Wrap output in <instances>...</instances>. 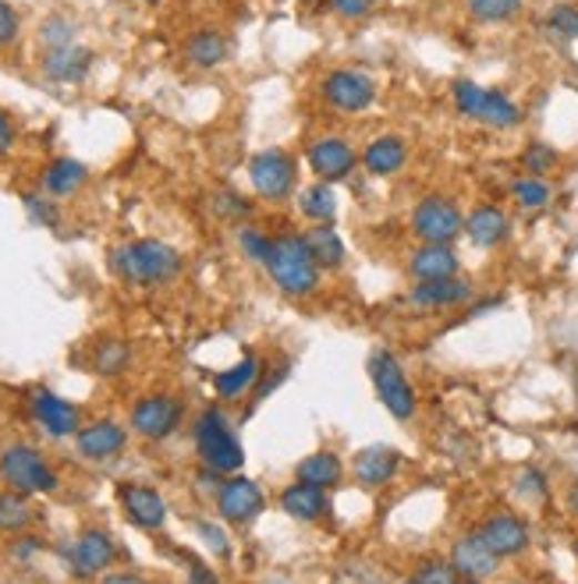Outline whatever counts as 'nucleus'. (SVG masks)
Instances as JSON below:
<instances>
[{"label":"nucleus","mask_w":578,"mask_h":584,"mask_svg":"<svg viewBox=\"0 0 578 584\" xmlns=\"http://www.w3.org/2000/svg\"><path fill=\"white\" fill-rule=\"evenodd\" d=\"M376 8V0H334V14L345 18V22H358Z\"/></svg>","instance_id":"obj_46"},{"label":"nucleus","mask_w":578,"mask_h":584,"mask_svg":"<svg viewBox=\"0 0 578 584\" xmlns=\"http://www.w3.org/2000/svg\"><path fill=\"white\" fill-rule=\"evenodd\" d=\"M26 213H29L32 224L50 227V230L61 224V213H58V206H53L47 195H26Z\"/></svg>","instance_id":"obj_43"},{"label":"nucleus","mask_w":578,"mask_h":584,"mask_svg":"<svg viewBox=\"0 0 578 584\" xmlns=\"http://www.w3.org/2000/svg\"><path fill=\"white\" fill-rule=\"evenodd\" d=\"M43 550V542L40 539H32V535H18L14 539V545H11V556L18 560V563H26V560H32L36 553Z\"/></svg>","instance_id":"obj_48"},{"label":"nucleus","mask_w":578,"mask_h":584,"mask_svg":"<svg viewBox=\"0 0 578 584\" xmlns=\"http://www.w3.org/2000/svg\"><path fill=\"white\" fill-rule=\"evenodd\" d=\"M305 163H310V171L323 181V185H334V181H345L358 167V153H355V145L348 139L323 135V139L310 142V150H305Z\"/></svg>","instance_id":"obj_12"},{"label":"nucleus","mask_w":578,"mask_h":584,"mask_svg":"<svg viewBox=\"0 0 578 584\" xmlns=\"http://www.w3.org/2000/svg\"><path fill=\"white\" fill-rule=\"evenodd\" d=\"M32 418L40 422V429L47 436H53V440H68V436H79V429H82L79 408L50 390H40L32 397Z\"/></svg>","instance_id":"obj_17"},{"label":"nucleus","mask_w":578,"mask_h":584,"mask_svg":"<svg viewBox=\"0 0 578 584\" xmlns=\"http://www.w3.org/2000/svg\"><path fill=\"white\" fill-rule=\"evenodd\" d=\"M305 245H310L313 259L323 273L341 269L348 259V248H345V242H341V234L334 230V224H313L310 230H305Z\"/></svg>","instance_id":"obj_28"},{"label":"nucleus","mask_w":578,"mask_h":584,"mask_svg":"<svg viewBox=\"0 0 578 584\" xmlns=\"http://www.w3.org/2000/svg\"><path fill=\"white\" fill-rule=\"evenodd\" d=\"M462 584H483V581H465V577H462Z\"/></svg>","instance_id":"obj_53"},{"label":"nucleus","mask_w":578,"mask_h":584,"mask_svg":"<svg viewBox=\"0 0 578 584\" xmlns=\"http://www.w3.org/2000/svg\"><path fill=\"white\" fill-rule=\"evenodd\" d=\"M185 584H221V577H216L203 560H189V577Z\"/></svg>","instance_id":"obj_49"},{"label":"nucleus","mask_w":578,"mask_h":584,"mask_svg":"<svg viewBox=\"0 0 578 584\" xmlns=\"http://www.w3.org/2000/svg\"><path fill=\"white\" fill-rule=\"evenodd\" d=\"M575 556H578V542H575Z\"/></svg>","instance_id":"obj_54"},{"label":"nucleus","mask_w":578,"mask_h":584,"mask_svg":"<svg viewBox=\"0 0 578 584\" xmlns=\"http://www.w3.org/2000/svg\"><path fill=\"white\" fill-rule=\"evenodd\" d=\"M547 29L554 40H578V4H571V0H557V4H550L547 11Z\"/></svg>","instance_id":"obj_35"},{"label":"nucleus","mask_w":578,"mask_h":584,"mask_svg":"<svg viewBox=\"0 0 578 584\" xmlns=\"http://www.w3.org/2000/svg\"><path fill=\"white\" fill-rule=\"evenodd\" d=\"M298 206H302V216L313 224H334L337 216V195H334V185H310L302 195H298Z\"/></svg>","instance_id":"obj_34"},{"label":"nucleus","mask_w":578,"mask_h":584,"mask_svg":"<svg viewBox=\"0 0 578 584\" xmlns=\"http://www.w3.org/2000/svg\"><path fill=\"white\" fill-rule=\"evenodd\" d=\"M281 510L292 521H302V524H316L331 514V500H327V489L320 485H310V482H292L284 492H281Z\"/></svg>","instance_id":"obj_22"},{"label":"nucleus","mask_w":578,"mask_h":584,"mask_svg":"<svg viewBox=\"0 0 578 584\" xmlns=\"http://www.w3.org/2000/svg\"><path fill=\"white\" fill-rule=\"evenodd\" d=\"M405 584H415V581H412V577H408V581H405Z\"/></svg>","instance_id":"obj_55"},{"label":"nucleus","mask_w":578,"mask_h":584,"mask_svg":"<svg viewBox=\"0 0 578 584\" xmlns=\"http://www.w3.org/2000/svg\"><path fill=\"white\" fill-rule=\"evenodd\" d=\"M18 25H22L18 22V11L8 4V0H0V50L18 40Z\"/></svg>","instance_id":"obj_45"},{"label":"nucleus","mask_w":578,"mask_h":584,"mask_svg":"<svg viewBox=\"0 0 578 584\" xmlns=\"http://www.w3.org/2000/svg\"><path fill=\"white\" fill-rule=\"evenodd\" d=\"M249 181L252 192L266 203H284L298 188V163L284 150H263L249 160Z\"/></svg>","instance_id":"obj_8"},{"label":"nucleus","mask_w":578,"mask_h":584,"mask_svg":"<svg viewBox=\"0 0 578 584\" xmlns=\"http://www.w3.org/2000/svg\"><path fill=\"white\" fill-rule=\"evenodd\" d=\"M412 234L423 245H455L465 237V209L450 195H423L412 206Z\"/></svg>","instance_id":"obj_7"},{"label":"nucleus","mask_w":578,"mask_h":584,"mask_svg":"<svg viewBox=\"0 0 578 584\" xmlns=\"http://www.w3.org/2000/svg\"><path fill=\"white\" fill-rule=\"evenodd\" d=\"M465 237L483 252H494L500 245H508V237H511L508 213H504L500 206H494V203L473 206L465 213Z\"/></svg>","instance_id":"obj_18"},{"label":"nucleus","mask_w":578,"mask_h":584,"mask_svg":"<svg viewBox=\"0 0 578 584\" xmlns=\"http://www.w3.org/2000/svg\"><path fill=\"white\" fill-rule=\"evenodd\" d=\"M557 163H561V153L547 142H529L526 153H521V167L533 177H550L557 171Z\"/></svg>","instance_id":"obj_36"},{"label":"nucleus","mask_w":578,"mask_h":584,"mask_svg":"<svg viewBox=\"0 0 578 584\" xmlns=\"http://www.w3.org/2000/svg\"><path fill=\"white\" fill-rule=\"evenodd\" d=\"M515 492L518 500H529V503H544L550 496V485H547V474L539 468H521L518 479H515Z\"/></svg>","instance_id":"obj_40"},{"label":"nucleus","mask_w":578,"mask_h":584,"mask_svg":"<svg viewBox=\"0 0 578 584\" xmlns=\"http://www.w3.org/2000/svg\"><path fill=\"white\" fill-rule=\"evenodd\" d=\"M526 0H465V14L476 25H508L521 14Z\"/></svg>","instance_id":"obj_32"},{"label":"nucleus","mask_w":578,"mask_h":584,"mask_svg":"<svg viewBox=\"0 0 578 584\" xmlns=\"http://www.w3.org/2000/svg\"><path fill=\"white\" fill-rule=\"evenodd\" d=\"M412 581L415 584H462V574L455 571L450 560H426L423 567H415Z\"/></svg>","instance_id":"obj_41"},{"label":"nucleus","mask_w":578,"mask_h":584,"mask_svg":"<svg viewBox=\"0 0 578 584\" xmlns=\"http://www.w3.org/2000/svg\"><path fill=\"white\" fill-rule=\"evenodd\" d=\"M405 301L419 313H450V308L473 305L476 301V284L468 277H447V280H429V284H412Z\"/></svg>","instance_id":"obj_13"},{"label":"nucleus","mask_w":578,"mask_h":584,"mask_svg":"<svg viewBox=\"0 0 578 584\" xmlns=\"http://www.w3.org/2000/svg\"><path fill=\"white\" fill-rule=\"evenodd\" d=\"M43 75L50 82H61V85H75L89 75V68H93V50L82 47V43H71L61 50H47L43 53Z\"/></svg>","instance_id":"obj_23"},{"label":"nucleus","mask_w":578,"mask_h":584,"mask_svg":"<svg viewBox=\"0 0 578 584\" xmlns=\"http://www.w3.org/2000/svg\"><path fill=\"white\" fill-rule=\"evenodd\" d=\"M366 372L373 379V390L381 397V404L387 408V414L394 422H412L415 408H419V397H415L405 365L397 361L387 348H376L366 361Z\"/></svg>","instance_id":"obj_6"},{"label":"nucleus","mask_w":578,"mask_h":584,"mask_svg":"<svg viewBox=\"0 0 578 584\" xmlns=\"http://www.w3.org/2000/svg\"><path fill=\"white\" fill-rule=\"evenodd\" d=\"M565 503H568V510H571V518H578V482H575V485H568V492H565Z\"/></svg>","instance_id":"obj_52"},{"label":"nucleus","mask_w":578,"mask_h":584,"mask_svg":"<svg viewBox=\"0 0 578 584\" xmlns=\"http://www.w3.org/2000/svg\"><path fill=\"white\" fill-rule=\"evenodd\" d=\"M195 532H199V539H203L216 556H224V560L231 556V539L224 535V527H216V521H203V518H199L195 521Z\"/></svg>","instance_id":"obj_44"},{"label":"nucleus","mask_w":578,"mask_h":584,"mask_svg":"<svg viewBox=\"0 0 578 584\" xmlns=\"http://www.w3.org/2000/svg\"><path fill=\"white\" fill-rule=\"evenodd\" d=\"M192 440H195V453H199V461H203V468L216 474H239L245 468V450L221 408H206L195 418Z\"/></svg>","instance_id":"obj_3"},{"label":"nucleus","mask_w":578,"mask_h":584,"mask_svg":"<svg viewBox=\"0 0 578 584\" xmlns=\"http://www.w3.org/2000/svg\"><path fill=\"white\" fill-rule=\"evenodd\" d=\"M292 376V361H281L274 372H266V376H260V382H256V400H263L270 390H277L281 382Z\"/></svg>","instance_id":"obj_47"},{"label":"nucleus","mask_w":578,"mask_h":584,"mask_svg":"<svg viewBox=\"0 0 578 584\" xmlns=\"http://www.w3.org/2000/svg\"><path fill=\"white\" fill-rule=\"evenodd\" d=\"M352 471H355V479L363 482V485H369V489L391 485L397 479V471H402V453L384 447V443L363 447V450L355 453Z\"/></svg>","instance_id":"obj_21"},{"label":"nucleus","mask_w":578,"mask_h":584,"mask_svg":"<svg viewBox=\"0 0 578 584\" xmlns=\"http://www.w3.org/2000/svg\"><path fill=\"white\" fill-rule=\"evenodd\" d=\"M129 358H132L129 344L114 337V340H103V344H100L97 355H93V365H97L100 376H118V372H124V365H129Z\"/></svg>","instance_id":"obj_38"},{"label":"nucleus","mask_w":578,"mask_h":584,"mask_svg":"<svg viewBox=\"0 0 578 584\" xmlns=\"http://www.w3.org/2000/svg\"><path fill=\"white\" fill-rule=\"evenodd\" d=\"M32 527V506L29 496L14 489H0V532L4 535H26Z\"/></svg>","instance_id":"obj_31"},{"label":"nucleus","mask_w":578,"mask_h":584,"mask_svg":"<svg viewBox=\"0 0 578 584\" xmlns=\"http://www.w3.org/2000/svg\"><path fill=\"white\" fill-rule=\"evenodd\" d=\"M79 453L89 461H107V458H118V453L124 450V443H129V432H124V426L111 422V418H103V422H93V426H82L79 436Z\"/></svg>","instance_id":"obj_24"},{"label":"nucleus","mask_w":578,"mask_h":584,"mask_svg":"<svg viewBox=\"0 0 578 584\" xmlns=\"http://www.w3.org/2000/svg\"><path fill=\"white\" fill-rule=\"evenodd\" d=\"M118 503L124 510V518H129L135 527H142V532H160V527L168 524V503L153 485L124 482V485H118Z\"/></svg>","instance_id":"obj_16"},{"label":"nucleus","mask_w":578,"mask_h":584,"mask_svg":"<svg viewBox=\"0 0 578 584\" xmlns=\"http://www.w3.org/2000/svg\"><path fill=\"white\" fill-rule=\"evenodd\" d=\"M408 163V142L402 135H376L363 150V167L373 177H394Z\"/></svg>","instance_id":"obj_25"},{"label":"nucleus","mask_w":578,"mask_h":584,"mask_svg":"<svg viewBox=\"0 0 578 584\" xmlns=\"http://www.w3.org/2000/svg\"><path fill=\"white\" fill-rule=\"evenodd\" d=\"M213 213L221 216V221H231V224H242L249 221V213H252V203L245 195L239 192H231V188H221L213 195Z\"/></svg>","instance_id":"obj_39"},{"label":"nucleus","mask_w":578,"mask_h":584,"mask_svg":"<svg viewBox=\"0 0 578 584\" xmlns=\"http://www.w3.org/2000/svg\"><path fill=\"white\" fill-rule=\"evenodd\" d=\"M68 567L75 577L89 581V577H97V574H107L111 571V563L118 560V545L114 539L100 532V527H89V532H82L75 542L68 545Z\"/></svg>","instance_id":"obj_14"},{"label":"nucleus","mask_w":578,"mask_h":584,"mask_svg":"<svg viewBox=\"0 0 578 584\" xmlns=\"http://www.w3.org/2000/svg\"><path fill=\"white\" fill-rule=\"evenodd\" d=\"M100 584H150V581L135 571H114V574H103Z\"/></svg>","instance_id":"obj_51"},{"label":"nucleus","mask_w":578,"mask_h":584,"mask_svg":"<svg viewBox=\"0 0 578 584\" xmlns=\"http://www.w3.org/2000/svg\"><path fill=\"white\" fill-rule=\"evenodd\" d=\"M408 277L412 284H429V280H447L462 277V255L455 245H419L408 255Z\"/></svg>","instance_id":"obj_19"},{"label":"nucleus","mask_w":578,"mask_h":584,"mask_svg":"<svg viewBox=\"0 0 578 584\" xmlns=\"http://www.w3.org/2000/svg\"><path fill=\"white\" fill-rule=\"evenodd\" d=\"M11 145H14V121L8 111H0V156H4Z\"/></svg>","instance_id":"obj_50"},{"label":"nucleus","mask_w":578,"mask_h":584,"mask_svg":"<svg viewBox=\"0 0 578 584\" xmlns=\"http://www.w3.org/2000/svg\"><path fill=\"white\" fill-rule=\"evenodd\" d=\"M476 532L500 560H515L521 553H529V545H533L529 524L518 514H511V510H494V514H486Z\"/></svg>","instance_id":"obj_11"},{"label":"nucleus","mask_w":578,"mask_h":584,"mask_svg":"<svg viewBox=\"0 0 578 584\" xmlns=\"http://www.w3.org/2000/svg\"><path fill=\"white\" fill-rule=\"evenodd\" d=\"M320 93L341 114H366L369 106L376 103V82L366 75V71L337 68V71H331L327 79H323Z\"/></svg>","instance_id":"obj_9"},{"label":"nucleus","mask_w":578,"mask_h":584,"mask_svg":"<svg viewBox=\"0 0 578 584\" xmlns=\"http://www.w3.org/2000/svg\"><path fill=\"white\" fill-rule=\"evenodd\" d=\"M260 358L256 355H242L239 361L231 365V369L224 372H216L213 376V393L221 397V400H239L245 397L249 390H256V382H260Z\"/></svg>","instance_id":"obj_27"},{"label":"nucleus","mask_w":578,"mask_h":584,"mask_svg":"<svg viewBox=\"0 0 578 584\" xmlns=\"http://www.w3.org/2000/svg\"><path fill=\"white\" fill-rule=\"evenodd\" d=\"M71 43H79V40H75V22H71L68 14H50L47 22L40 25V47H43V53L47 50L71 47Z\"/></svg>","instance_id":"obj_37"},{"label":"nucleus","mask_w":578,"mask_h":584,"mask_svg":"<svg viewBox=\"0 0 578 584\" xmlns=\"http://www.w3.org/2000/svg\"><path fill=\"white\" fill-rule=\"evenodd\" d=\"M85 181H89L85 163L71 160V156H58L53 163H47V171L40 177V188L50 198H68V195H79L85 188Z\"/></svg>","instance_id":"obj_26"},{"label":"nucleus","mask_w":578,"mask_h":584,"mask_svg":"<svg viewBox=\"0 0 578 584\" xmlns=\"http://www.w3.org/2000/svg\"><path fill=\"white\" fill-rule=\"evenodd\" d=\"M266 506L263 489L245 479V474H227L221 492H216V510H221V518L231 524H252Z\"/></svg>","instance_id":"obj_15"},{"label":"nucleus","mask_w":578,"mask_h":584,"mask_svg":"<svg viewBox=\"0 0 578 584\" xmlns=\"http://www.w3.org/2000/svg\"><path fill=\"white\" fill-rule=\"evenodd\" d=\"M450 100H455L462 117L479 121L486 127H494V132H511V127L521 124V106L508 93L486 89L473 79H458L455 85H450Z\"/></svg>","instance_id":"obj_4"},{"label":"nucleus","mask_w":578,"mask_h":584,"mask_svg":"<svg viewBox=\"0 0 578 584\" xmlns=\"http://www.w3.org/2000/svg\"><path fill=\"white\" fill-rule=\"evenodd\" d=\"M239 248H242V255L245 259H252V263H266V255H270V248H274V237H270L266 230H260V227H242L239 230Z\"/></svg>","instance_id":"obj_42"},{"label":"nucleus","mask_w":578,"mask_h":584,"mask_svg":"<svg viewBox=\"0 0 578 584\" xmlns=\"http://www.w3.org/2000/svg\"><path fill=\"white\" fill-rule=\"evenodd\" d=\"M182 400L171 397V393H150V397H139L132 404V429L142 436V440L160 443L168 440V436L178 432L182 426Z\"/></svg>","instance_id":"obj_10"},{"label":"nucleus","mask_w":578,"mask_h":584,"mask_svg":"<svg viewBox=\"0 0 578 584\" xmlns=\"http://www.w3.org/2000/svg\"><path fill=\"white\" fill-rule=\"evenodd\" d=\"M185 58H189V64L210 71V68L227 61V40H224L221 32L203 29V32H195L192 40L185 43Z\"/></svg>","instance_id":"obj_30"},{"label":"nucleus","mask_w":578,"mask_h":584,"mask_svg":"<svg viewBox=\"0 0 578 584\" xmlns=\"http://www.w3.org/2000/svg\"><path fill=\"white\" fill-rule=\"evenodd\" d=\"M111 266L121 280L139 284V287H156L171 284L182 273V255H178L168 242L156 237H142V242H129L111 252Z\"/></svg>","instance_id":"obj_2"},{"label":"nucleus","mask_w":578,"mask_h":584,"mask_svg":"<svg viewBox=\"0 0 578 584\" xmlns=\"http://www.w3.org/2000/svg\"><path fill=\"white\" fill-rule=\"evenodd\" d=\"M0 482L22 492V496H47V492H58L61 485L53 464L29 443H11L0 453Z\"/></svg>","instance_id":"obj_5"},{"label":"nucleus","mask_w":578,"mask_h":584,"mask_svg":"<svg viewBox=\"0 0 578 584\" xmlns=\"http://www.w3.org/2000/svg\"><path fill=\"white\" fill-rule=\"evenodd\" d=\"M263 269L287 298H310L323 280V269L316 266L310 245H305V234H277Z\"/></svg>","instance_id":"obj_1"},{"label":"nucleus","mask_w":578,"mask_h":584,"mask_svg":"<svg viewBox=\"0 0 578 584\" xmlns=\"http://www.w3.org/2000/svg\"><path fill=\"white\" fill-rule=\"evenodd\" d=\"M295 479L298 482H310V485H320V489H334L341 479H345V464H341L337 453L316 450V453H310V458L298 461Z\"/></svg>","instance_id":"obj_29"},{"label":"nucleus","mask_w":578,"mask_h":584,"mask_svg":"<svg viewBox=\"0 0 578 584\" xmlns=\"http://www.w3.org/2000/svg\"><path fill=\"white\" fill-rule=\"evenodd\" d=\"M511 198H515V206H518V209L539 213V209H547V206H550L554 188H550V181H547V177L521 174V177L511 181Z\"/></svg>","instance_id":"obj_33"},{"label":"nucleus","mask_w":578,"mask_h":584,"mask_svg":"<svg viewBox=\"0 0 578 584\" xmlns=\"http://www.w3.org/2000/svg\"><path fill=\"white\" fill-rule=\"evenodd\" d=\"M450 563H455V571L465 581H486V577H494L500 571L504 560L479 539V532H468L450 545Z\"/></svg>","instance_id":"obj_20"}]
</instances>
